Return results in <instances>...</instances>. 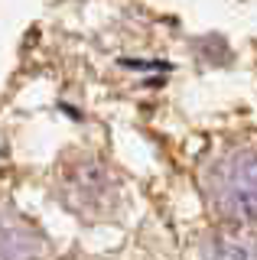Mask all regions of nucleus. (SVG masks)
<instances>
[{"mask_svg":"<svg viewBox=\"0 0 257 260\" xmlns=\"http://www.w3.org/2000/svg\"><path fill=\"white\" fill-rule=\"evenodd\" d=\"M208 195L221 215L235 221L257 218V153L235 150L208 173Z\"/></svg>","mask_w":257,"mask_h":260,"instance_id":"nucleus-1","label":"nucleus"},{"mask_svg":"<svg viewBox=\"0 0 257 260\" xmlns=\"http://www.w3.org/2000/svg\"><path fill=\"white\" fill-rule=\"evenodd\" d=\"M33 257H36V241L26 231V224L0 218V260H33Z\"/></svg>","mask_w":257,"mask_h":260,"instance_id":"nucleus-2","label":"nucleus"}]
</instances>
